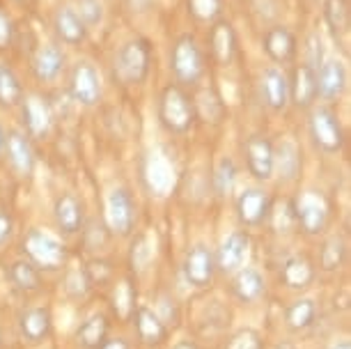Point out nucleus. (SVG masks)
<instances>
[{
  "label": "nucleus",
  "instance_id": "obj_31",
  "mask_svg": "<svg viewBox=\"0 0 351 349\" xmlns=\"http://www.w3.org/2000/svg\"><path fill=\"white\" fill-rule=\"evenodd\" d=\"M106 338H108V320H106V315H92L76 331V340L83 349H99V345Z\"/></svg>",
  "mask_w": 351,
  "mask_h": 349
},
{
  "label": "nucleus",
  "instance_id": "obj_7",
  "mask_svg": "<svg viewBox=\"0 0 351 349\" xmlns=\"http://www.w3.org/2000/svg\"><path fill=\"white\" fill-rule=\"evenodd\" d=\"M209 35H207V53L209 60L216 67H230L239 56V37L237 30L228 19H218V21L209 23Z\"/></svg>",
  "mask_w": 351,
  "mask_h": 349
},
{
  "label": "nucleus",
  "instance_id": "obj_6",
  "mask_svg": "<svg viewBox=\"0 0 351 349\" xmlns=\"http://www.w3.org/2000/svg\"><path fill=\"white\" fill-rule=\"evenodd\" d=\"M23 253L28 262L44 272H56L67 262V248L62 246L56 237L42 232V230H30L23 239Z\"/></svg>",
  "mask_w": 351,
  "mask_h": 349
},
{
  "label": "nucleus",
  "instance_id": "obj_47",
  "mask_svg": "<svg viewBox=\"0 0 351 349\" xmlns=\"http://www.w3.org/2000/svg\"><path fill=\"white\" fill-rule=\"evenodd\" d=\"M5 141H8V131H5V127L0 124V156L5 152Z\"/></svg>",
  "mask_w": 351,
  "mask_h": 349
},
{
  "label": "nucleus",
  "instance_id": "obj_49",
  "mask_svg": "<svg viewBox=\"0 0 351 349\" xmlns=\"http://www.w3.org/2000/svg\"><path fill=\"white\" fill-rule=\"evenodd\" d=\"M330 349H351V345H349V340H342V342H335Z\"/></svg>",
  "mask_w": 351,
  "mask_h": 349
},
{
  "label": "nucleus",
  "instance_id": "obj_33",
  "mask_svg": "<svg viewBox=\"0 0 351 349\" xmlns=\"http://www.w3.org/2000/svg\"><path fill=\"white\" fill-rule=\"evenodd\" d=\"M315 317H317V306L313 299L294 301L287 308V313H285V320H287V326L291 331H306V328L313 326Z\"/></svg>",
  "mask_w": 351,
  "mask_h": 349
},
{
  "label": "nucleus",
  "instance_id": "obj_13",
  "mask_svg": "<svg viewBox=\"0 0 351 349\" xmlns=\"http://www.w3.org/2000/svg\"><path fill=\"white\" fill-rule=\"evenodd\" d=\"M260 97L264 106L274 113H282L289 106V78L280 67H267L260 74Z\"/></svg>",
  "mask_w": 351,
  "mask_h": 349
},
{
  "label": "nucleus",
  "instance_id": "obj_15",
  "mask_svg": "<svg viewBox=\"0 0 351 349\" xmlns=\"http://www.w3.org/2000/svg\"><path fill=\"white\" fill-rule=\"evenodd\" d=\"M5 156H8L10 168L14 170L19 177H30L35 170V147L25 131L12 129L8 131V141H5Z\"/></svg>",
  "mask_w": 351,
  "mask_h": 349
},
{
  "label": "nucleus",
  "instance_id": "obj_32",
  "mask_svg": "<svg viewBox=\"0 0 351 349\" xmlns=\"http://www.w3.org/2000/svg\"><path fill=\"white\" fill-rule=\"evenodd\" d=\"M8 276H10L12 285H14L19 292L30 294L42 287V274H39V269L28 260H16L14 265L10 267Z\"/></svg>",
  "mask_w": 351,
  "mask_h": 349
},
{
  "label": "nucleus",
  "instance_id": "obj_10",
  "mask_svg": "<svg viewBox=\"0 0 351 349\" xmlns=\"http://www.w3.org/2000/svg\"><path fill=\"white\" fill-rule=\"evenodd\" d=\"M262 51L276 64H291L299 56V39L287 25H271L262 35Z\"/></svg>",
  "mask_w": 351,
  "mask_h": 349
},
{
  "label": "nucleus",
  "instance_id": "obj_14",
  "mask_svg": "<svg viewBox=\"0 0 351 349\" xmlns=\"http://www.w3.org/2000/svg\"><path fill=\"white\" fill-rule=\"evenodd\" d=\"M271 197L262 189H246L237 197V219L246 228H260L262 223L269 221L271 214Z\"/></svg>",
  "mask_w": 351,
  "mask_h": 349
},
{
  "label": "nucleus",
  "instance_id": "obj_29",
  "mask_svg": "<svg viewBox=\"0 0 351 349\" xmlns=\"http://www.w3.org/2000/svg\"><path fill=\"white\" fill-rule=\"evenodd\" d=\"M232 292L243 304H253L264 294V280L257 269H239L232 280Z\"/></svg>",
  "mask_w": 351,
  "mask_h": 349
},
{
  "label": "nucleus",
  "instance_id": "obj_3",
  "mask_svg": "<svg viewBox=\"0 0 351 349\" xmlns=\"http://www.w3.org/2000/svg\"><path fill=\"white\" fill-rule=\"evenodd\" d=\"M152 44L145 37H136L122 44L112 58V78L122 85H141L147 81L152 69Z\"/></svg>",
  "mask_w": 351,
  "mask_h": 349
},
{
  "label": "nucleus",
  "instance_id": "obj_36",
  "mask_svg": "<svg viewBox=\"0 0 351 349\" xmlns=\"http://www.w3.org/2000/svg\"><path fill=\"white\" fill-rule=\"evenodd\" d=\"M234 182H237V166L234 161L225 156V159L218 161V166L214 170V191L218 195H228L234 189Z\"/></svg>",
  "mask_w": 351,
  "mask_h": 349
},
{
  "label": "nucleus",
  "instance_id": "obj_24",
  "mask_svg": "<svg viewBox=\"0 0 351 349\" xmlns=\"http://www.w3.org/2000/svg\"><path fill=\"white\" fill-rule=\"evenodd\" d=\"M195 92L191 95L195 106V117L204 122H221L225 115L223 99L214 85H195Z\"/></svg>",
  "mask_w": 351,
  "mask_h": 349
},
{
  "label": "nucleus",
  "instance_id": "obj_42",
  "mask_svg": "<svg viewBox=\"0 0 351 349\" xmlns=\"http://www.w3.org/2000/svg\"><path fill=\"white\" fill-rule=\"evenodd\" d=\"M12 42H14V23L8 12L0 8V51H8Z\"/></svg>",
  "mask_w": 351,
  "mask_h": 349
},
{
  "label": "nucleus",
  "instance_id": "obj_5",
  "mask_svg": "<svg viewBox=\"0 0 351 349\" xmlns=\"http://www.w3.org/2000/svg\"><path fill=\"white\" fill-rule=\"evenodd\" d=\"M308 129L315 147L322 149L324 154H337L344 147V129L340 124V117L333 113V108L328 106L310 108Z\"/></svg>",
  "mask_w": 351,
  "mask_h": 349
},
{
  "label": "nucleus",
  "instance_id": "obj_35",
  "mask_svg": "<svg viewBox=\"0 0 351 349\" xmlns=\"http://www.w3.org/2000/svg\"><path fill=\"white\" fill-rule=\"evenodd\" d=\"M186 10L197 23H214L223 14V0H186Z\"/></svg>",
  "mask_w": 351,
  "mask_h": 349
},
{
  "label": "nucleus",
  "instance_id": "obj_41",
  "mask_svg": "<svg viewBox=\"0 0 351 349\" xmlns=\"http://www.w3.org/2000/svg\"><path fill=\"white\" fill-rule=\"evenodd\" d=\"M85 276H88V280H90V285H95V282H104V280H108V276H110V265L108 262H104V260H92L88 267L83 269Z\"/></svg>",
  "mask_w": 351,
  "mask_h": 349
},
{
  "label": "nucleus",
  "instance_id": "obj_1",
  "mask_svg": "<svg viewBox=\"0 0 351 349\" xmlns=\"http://www.w3.org/2000/svg\"><path fill=\"white\" fill-rule=\"evenodd\" d=\"M170 74L182 88H195L202 83L207 71V56L193 35H180L170 49Z\"/></svg>",
  "mask_w": 351,
  "mask_h": 349
},
{
  "label": "nucleus",
  "instance_id": "obj_18",
  "mask_svg": "<svg viewBox=\"0 0 351 349\" xmlns=\"http://www.w3.org/2000/svg\"><path fill=\"white\" fill-rule=\"evenodd\" d=\"M53 32H56L58 42L64 46H81L88 39L90 28L83 23V19L78 16V12L71 5H62L53 14Z\"/></svg>",
  "mask_w": 351,
  "mask_h": 349
},
{
  "label": "nucleus",
  "instance_id": "obj_19",
  "mask_svg": "<svg viewBox=\"0 0 351 349\" xmlns=\"http://www.w3.org/2000/svg\"><path fill=\"white\" fill-rule=\"evenodd\" d=\"M317 81V99L324 101H337L342 92L347 90V69L340 60H324L315 69Z\"/></svg>",
  "mask_w": 351,
  "mask_h": 349
},
{
  "label": "nucleus",
  "instance_id": "obj_25",
  "mask_svg": "<svg viewBox=\"0 0 351 349\" xmlns=\"http://www.w3.org/2000/svg\"><path fill=\"white\" fill-rule=\"evenodd\" d=\"M136 320V331L145 345H161L168 338V326L163 324L161 317L147 306H141L138 311H134Z\"/></svg>",
  "mask_w": 351,
  "mask_h": 349
},
{
  "label": "nucleus",
  "instance_id": "obj_17",
  "mask_svg": "<svg viewBox=\"0 0 351 349\" xmlns=\"http://www.w3.org/2000/svg\"><path fill=\"white\" fill-rule=\"evenodd\" d=\"M64 69V53L58 44H42L30 58V71L37 83H56Z\"/></svg>",
  "mask_w": 351,
  "mask_h": 349
},
{
  "label": "nucleus",
  "instance_id": "obj_38",
  "mask_svg": "<svg viewBox=\"0 0 351 349\" xmlns=\"http://www.w3.org/2000/svg\"><path fill=\"white\" fill-rule=\"evenodd\" d=\"M78 12V16L83 19V23L88 28H97L104 21V3L101 0H78V5L74 8Z\"/></svg>",
  "mask_w": 351,
  "mask_h": 349
},
{
  "label": "nucleus",
  "instance_id": "obj_16",
  "mask_svg": "<svg viewBox=\"0 0 351 349\" xmlns=\"http://www.w3.org/2000/svg\"><path fill=\"white\" fill-rule=\"evenodd\" d=\"M289 78V104H294L296 108L310 110L317 104V81H315V69L306 62H296Z\"/></svg>",
  "mask_w": 351,
  "mask_h": 349
},
{
  "label": "nucleus",
  "instance_id": "obj_40",
  "mask_svg": "<svg viewBox=\"0 0 351 349\" xmlns=\"http://www.w3.org/2000/svg\"><path fill=\"white\" fill-rule=\"evenodd\" d=\"M154 313L161 317V322L165 326L177 324V320H180V311H177V306H175V299L168 296V294L158 296V311H154Z\"/></svg>",
  "mask_w": 351,
  "mask_h": 349
},
{
  "label": "nucleus",
  "instance_id": "obj_46",
  "mask_svg": "<svg viewBox=\"0 0 351 349\" xmlns=\"http://www.w3.org/2000/svg\"><path fill=\"white\" fill-rule=\"evenodd\" d=\"M99 349H131V347L124 338H106L101 345H99Z\"/></svg>",
  "mask_w": 351,
  "mask_h": 349
},
{
  "label": "nucleus",
  "instance_id": "obj_34",
  "mask_svg": "<svg viewBox=\"0 0 351 349\" xmlns=\"http://www.w3.org/2000/svg\"><path fill=\"white\" fill-rule=\"evenodd\" d=\"M134 301H136V294H134V285H131V280L124 278V280L117 282L115 289H112V308H115L117 317L129 320L136 311Z\"/></svg>",
  "mask_w": 351,
  "mask_h": 349
},
{
  "label": "nucleus",
  "instance_id": "obj_50",
  "mask_svg": "<svg viewBox=\"0 0 351 349\" xmlns=\"http://www.w3.org/2000/svg\"><path fill=\"white\" fill-rule=\"evenodd\" d=\"M14 3H25V0H14Z\"/></svg>",
  "mask_w": 351,
  "mask_h": 349
},
{
  "label": "nucleus",
  "instance_id": "obj_39",
  "mask_svg": "<svg viewBox=\"0 0 351 349\" xmlns=\"http://www.w3.org/2000/svg\"><path fill=\"white\" fill-rule=\"evenodd\" d=\"M225 349H262V340L255 331L243 328V331L232 335L228 340V345H225Z\"/></svg>",
  "mask_w": 351,
  "mask_h": 349
},
{
  "label": "nucleus",
  "instance_id": "obj_48",
  "mask_svg": "<svg viewBox=\"0 0 351 349\" xmlns=\"http://www.w3.org/2000/svg\"><path fill=\"white\" fill-rule=\"evenodd\" d=\"M172 349H197L193 342H189V340H184V342H180V345H175Z\"/></svg>",
  "mask_w": 351,
  "mask_h": 349
},
{
  "label": "nucleus",
  "instance_id": "obj_45",
  "mask_svg": "<svg viewBox=\"0 0 351 349\" xmlns=\"http://www.w3.org/2000/svg\"><path fill=\"white\" fill-rule=\"evenodd\" d=\"M12 230H14V221H12V216L8 212L0 209V246L12 237Z\"/></svg>",
  "mask_w": 351,
  "mask_h": 349
},
{
  "label": "nucleus",
  "instance_id": "obj_8",
  "mask_svg": "<svg viewBox=\"0 0 351 349\" xmlns=\"http://www.w3.org/2000/svg\"><path fill=\"white\" fill-rule=\"evenodd\" d=\"M19 106H21V122L25 127V134L30 138L42 141L51 134L53 122H56V110H53L49 99L32 92V95H23Z\"/></svg>",
  "mask_w": 351,
  "mask_h": 349
},
{
  "label": "nucleus",
  "instance_id": "obj_44",
  "mask_svg": "<svg viewBox=\"0 0 351 349\" xmlns=\"http://www.w3.org/2000/svg\"><path fill=\"white\" fill-rule=\"evenodd\" d=\"M67 289L74 296H85V294H88L90 280H88V276H85L83 269H78V272H71L67 276Z\"/></svg>",
  "mask_w": 351,
  "mask_h": 349
},
{
  "label": "nucleus",
  "instance_id": "obj_23",
  "mask_svg": "<svg viewBox=\"0 0 351 349\" xmlns=\"http://www.w3.org/2000/svg\"><path fill=\"white\" fill-rule=\"evenodd\" d=\"M303 159H301V149L299 145L289 138H282L280 143L274 145V175L285 182H294L301 173Z\"/></svg>",
  "mask_w": 351,
  "mask_h": 349
},
{
  "label": "nucleus",
  "instance_id": "obj_21",
  "mask_svg": "<svg viewBox=\"0 0 351 349\" xmlns=\"http://www.w3.org/2000/svg\"><path fill=\"white\" fill-rule=\"evenodd\" d=\"M214 274H216L214 253H211L207 246H202V243L191 248L186 253V258H184V276H186V280L191 285L207 287L209 282L214 280Z\"/></svg>",
  "mask_w": 351,
  "mask_h": 349
},
{
  "label": "nucleus",
  "instance_id": "obj_11",
  "mask_svg": "<svg viewBox=\"0 0 351 349\" xmlns=\"http://www.w3.org/2000/svg\"><path fill=\"white\" fill-rule=\"evenodd\" d=\"M106 219L112 232L127 237L134 230L136 223V207H134V197L127 189H112L106 200Z\"/></svg>",
  "mask_w": 351,
  "mask_h": 349
},
{
  "label": "nucleus",
  "instance_id": "obj_37",
  "mask_svg": "<svg viewBox=\"0 0 351 349\" xmlns=\"http://www.w3.org/2000/svg\"><path fill=\"white\" fill-rule=\"evenodd\" d=\"M344 255H347L344 241L340 237H333V239H328L322 248V267L326 269V272H335V269L342 267Z\"/></svg>",
  "mask_w": 351,
  "mask_h": 349
},
{
  "label": "nucleus",
  "instance_id": "obj_28",
  "mask_svg": "<svg viewBox=\"0 0 351 349\" xmlns=\"http://www.w3.org/2000/svg\"><path fill=\"white\" fill-rule=\"evenodd\" d=\"M324 21H326L335 39L347 37L351 28L349 0H324Z\"/></svg>",
  "mask_w": 351,
  "mask_h": 349
},
{
  "label": "nucleus",
  "instance_id": "obj_20",
  "mask_svg": "<svg viewBox=\"0 0 351 349\" xmlns=\"http://www.w3.org/2000/svg\"><path fill=\"white\" fill-rule=\"evenodd\" d=\"M250 255V239L246 232H232L228 239L221 243L218 253L214 255L216 269L223 274H237L243 269V262Z\"/></svg>",
  "mask_w": 351,
  "mask_h": 349
},
{
  "label": "nucleus",
  "instance_id": "obj_12",
  "mask_svg": "<svg viewBox=\"0 0 351 349\" xmlns=\"http://www.w3.org/2000/svg\"><path fill=\"white\" fill-rule=\"evenodd\" d=\"M243 156H246L248 173L260 182H269L274 177V143L267 136H250L243 143Z\"/></svg>",
  "mask_w": 351,
  "mask_h": 349
},
{
  "label": "nucleus",
  "instance_id": "obj_30",
  "mask_svg": "<svg viewBox=\"0 0 351 349\" xmlns=\"http://www.w3.org/2000/svg\"><path fill=\"white\" fill-rule=\"evenodd\" d=\"M23 85L21 78L14 71V67L8 62H0V108H16L23 99Z\"/></svg>",
  "mask_w": 351,
  "mask_h": 349
},
{
  "label": "nucleus",
  "instance_id": "obj_22",
  "mask_svg": "<svg viewBox=\"0 0 351 349\" xmlns=\"http://www.w3.org/2000/svg\"><path fill=\"white\" fill-rule=\"evenodd\" d=\"M53 219H56V226L60 232L64 234H76L83 230L85 223V212L81 200L74 193H62L56 200V207H53Z\"/></svg>",
  "mask_w": 351,
  "mask_h": 349
},
{
  "label": "nucleus",
  "instance_id": "obj_26",
  "mask_svg": "<svg viewBox=\"0 0 351 349\" xmlns=\"http://www.w3.org/2000/svg\"><path fill=\"white\" fill-rule=\"evenodd\" d=\"M280 278L291 289H306L315 280V267L306 255H291L285 260Z\"/></svg>",
  "mask_w": 351,
  "mask_h": 349
},
{
  "label": "nucleus",
  "instance_id": "obj_2",
  "mask_svg": "<svg viewBox=\"0 0 351 349\" xmlns=\"http://www.w3.org/2000/svg\"><path fill=\"white\" fill-rule=\"evenodd\" d=\"M158 122L168 134H189L195 124V106L189 90L177 83H168L158 97Z\"/></svg>",
  "mask_w": 351,
  "mask_h": 349
},
{
  "label": "nucleus",
  "instance_id": "obj_9",
  "mask_svg": "<svg viewBox=\"0 0 351 349\" xmlns=\"http://www.w3.org/2000/svg\"><path fill=\"white\" fill-rule=\"evenodd\" d=\"M69 97L81 106H95L101 99V76L88 60H78L69 71Z\"/></svg>",
  "mask_w": 351,
  "mask_h": 349
},
{
  "label": "nucleus",
  "instance_id": "obj_4",
  "mask_svg": "<svg viewBox=\"0 0 351 349\" xmlns=\"http://www.w3.org/2000/svg\"><path fill=\"white\" fill-rule=\"evenodd\" d=\"M294 221L306 234H319L326 230L330 219V202L322 191H301L291 202Z\"/></svg>",
  "mask_w": 351,
  "mask_h": 349
},
{
  "label": "nucleus",
  "instance_id": "obj_27",
  "mask_svg": "<svg viewBox=\"0 0 351 349\" xmlns=\"http://www.w3.org/2000/svg\"><path fill=\"white\" fill-rule=\"evenodd\" d=\"M19 328H21V335L28 342L44 340L51 331L49 308H28V311L19 317Z\"/></svg>",
  "mask_w": 351,
  "mask_h": 349
},
{
  "label": "nucleus",
  "instance_id": "obj_43",
  "mask_svg": "<svg viewBox=\"0 0 351 349\" xmlns=\"http://www.w3.org/2000/svg\"><path fill=\"white\" fill-rule=\"evenodd\" d=\"M306 64H310L313 69H317L319 64L324 62V49H322V39H319V35H310V39H308V49H306Z\"/></svg>",
  "mask_w": 351,
  "mask_h": 349
}]
</instances>
